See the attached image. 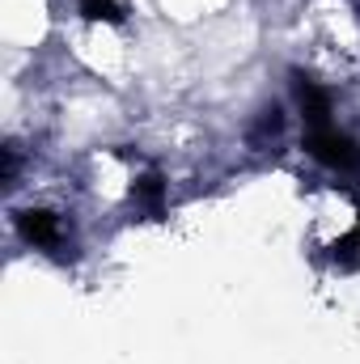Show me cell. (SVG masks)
I'll return each instance as SVG.
<instances>
[{"instance_id": "2", "label": "cell", "mask_w": 360, "mask_h": 364, "mask_svg": "<svg viewBox=\"0 0 360 364\" xmlns=\"http://www.w3.org/2000/svg\"><path fill=\"white\" fill-rule=\"evenodd\" d=\"M21 233H26L30 242H38V246H55V242H60V225H55V216H47V212L21 216Z\"/></svg>"}, {"instance_id": "1", "label": "cell", "mask_w": 360, "mask_h": 364, "mask_svg": "<svg viewBox=\"0 0 360 364\" xmlns=\"http://www.w3.org/2000/svg\"><path fill=\"white\" fill-rule=\"evenodd\" d=\"M309 153H314L318 161L335 166V170H352V166H360V149L348 140V136H339L335 127H314V132H309Z\"/></svg>"}, {"instance_id": "3", "label": "cell", "mask_w": 360, "mask_h": 364, "mask_svg": "<svg viewBox=\"0 0 360 364\" xmlns=\"http://www.w3.org/2000/svg\"><path fill=\"white\" fill-rule=\"evenodd\" d=\"M81 13L93 17V21H119L123 17V9L115 0H81Z\"/></svg>"}]
</instances>
